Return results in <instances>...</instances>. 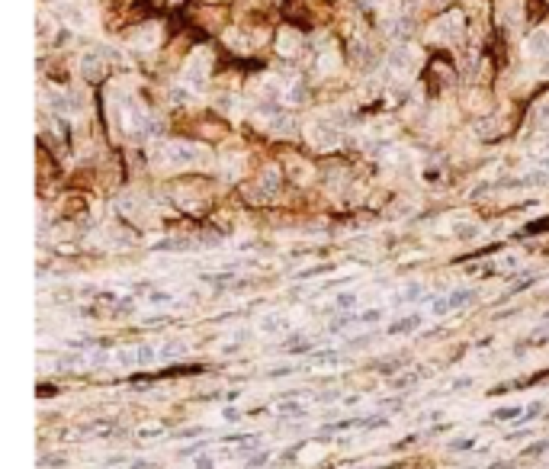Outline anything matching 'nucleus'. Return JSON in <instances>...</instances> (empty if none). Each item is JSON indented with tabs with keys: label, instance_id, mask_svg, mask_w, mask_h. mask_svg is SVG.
I'll return each instance as SVG.
<instances>
[{
	"label": "nucleus",
	"instance_id": "f257e3e1",
	"mask_svg": "<svg viewBox=\"0 0 549 469\" xmlns=\"http://www.w3.org/2000/svg\"><path fill=\"white\" fill-rule=\"evenodd\" d=\"M546 48H549V36H546V32H540V36L530 39V52H546Z\"/></svg>",
	"mask_w": 549,
	"mask_h": 469
}]
</instances>
